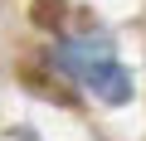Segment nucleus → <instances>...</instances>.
<instances>
[{"label": "nucleus", "mask_w": 146, "mask_h": 141, "mask_svg": "<svg viewBox=\"0 0 146 141\" xmlns=\"http://www.w3.org/2000/svg\"><path fill=\"white\" fill-rule=\"evenodd\" d=\"M58 68L63 73H73L88 93H98L102 102L122 107L131 97V78H127V68L117 63V54L102 44V39H68L58 49Z\"/></svg>", "instance_id": "1"}]
</instances>
